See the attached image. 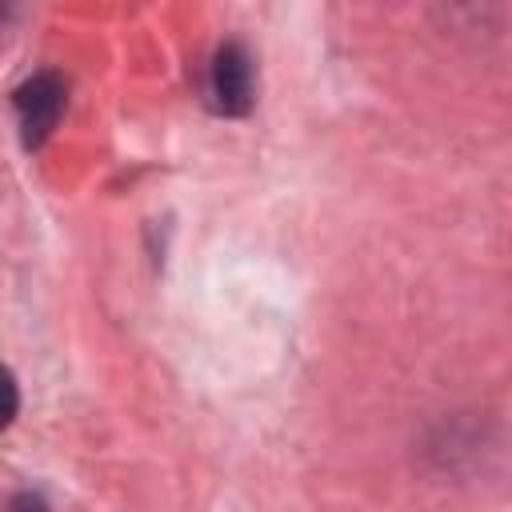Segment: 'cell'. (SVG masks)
Masks as SVG:
<instances>
[{
    "label": "cell",
    "instance_id": "obj_1",
    "mask_svg": "<svg viewBox=\"0 0 512 512\" xmlns=\"http://www.w3.org/2000/svg\"><path fill=\"white\" fill-rule=\"evenodd\" d=\"M64 100H68V92H64V80L56 72H36L16 88L12 104H16L20 136H24L28 148H36V144H44L52 136V128H56V120L64 112Z\"/></svg>",
    "mask_w": 512,
    "mask_h": 512
},
{
    "label": "cell",
    "instance_id": "obj_2",
    "mask_svg": "<svg viewBox=\"0 0 512 512\" xmlns=\"http://www.w3.org/2000/svg\"><path fill=\"white\" fill-rule=\"evenodd\" d=\"M208 96L224 116H244L252 108V56L244 52V44L228 40L216 48L208 68Z\"/></svg>",
    "mask_w": 512,
    "mask_h": 512
},
{
    "label": "cell",
    "instance_id": "obj_3",
    "mask_svg": "<svg viewBox=\"0 0 512 512\" xmlns=\"http://www.w3.org/2000/svg\"><path fill=\"white\" fill-rule=\"evenodd\" d=\"M8 512H52L36 492H16L12 500H8Z\"/></svg>",
    "mask_w": 512,
    "mask_h": 512
}]
</instances>
